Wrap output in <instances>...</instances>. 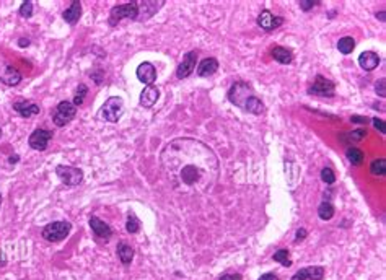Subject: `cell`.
Listing matches in <instances>:
<instances>
[{"label": "cell", "instance_id": "1", "mask_svg": "<svg viewBox=\"0 0 386 280\" xmlns=\"http://www.w3.org/2000/svg\"><path fill=\"white\" fill-rule=\"evenodd\" d=\"M166 178L181 191H205L218 178V158L204 142L181 137L166 143L160 153Z\"/></svg>", "mask_w": 386, "mask_h": 280}, {"label": "cell", "instance_id": "2", "mask_svg": "<svg viewBox=\"0 0 386 280\" xmlns=\"http://www.w3.org/2000/svg\"><path fill=\"white\" fill-rule=\"evenodd\" d=\"M251 96H254V90L251 85L246 83V81H236V83H233L227 93V98L230 103L238 106V108H241V109H244V106H246Z\"/></svg>", "mask_w": 386, "mask_h": 280}, {"label": "cell", "instance_id": "3", "mask_svg": "<svg viewBox=\"0 0 386 280\" xmlns=\"http://www.w3.org/2000/svg\"><path fill=\"white\" fill-rule=\"evenodd\" d=\"M72 231L70 221H52V223L46 225L41 231L43 238L51 243H59V241L65 240Z\"/></svg>", "mask_w": 386, "mask_h": 280}, {"label": "cell", "instance_id": "4", "mask_svg": "<svg viewBox=\"0 0 386 280\" xmlns=\"http://www.w3.org/2000/svg\"><path fill=\"white\" fill-rule=\"evenodd\" d=\"M139 17V3L137 2H127V3H119V5L112 7L109 12V25L116 26L117 23L124 18H129V20H137Z\"/></svg>", "mask_w": 386, "mask_h": 280}, {"label": "cell", "instance_id": "5", "mask_svg": "<svg viewBox=\"0 0 386 280\" xmlns=\"http://www.w3.org/2000/svg\"><path fill=\"white\" fill-rule=\"evenodd\" d=\"M124 114V101L119 96H111L105 101L101 108V116L107 122H117Z\"/></svg>", "mask_w": 386, "mask_h": 280}, {"label": "cell", "instance_id": "6", "mask_svg": "<svg viewBox=\"0 0 386 280\" xmlns=\"http://www.w3.org/2000/svg\"><path fill=\"white\" fill-rule=\"evenodd\" d=\"M75 114H77V108L73 106V103H70V101H61L56 106V109L52 111L51 116L57 127H64V125L68 124L75 118Z\"/></svg>", "mask_w": 386, "mask_h": 280}, {"label": "cell", "instance_id": "7", "mask_svg": "<svg viewBox=\"0 0 386 280\" xmlns=\"http://www.w3.org/2000/svg\"><path fill=\"white\" fill-rule=\"evenodd\" d=\"M306 93L313 95V96H322V98H332V96L336 95V85H334V81H331L329 79H326V77L316 75L313 85L308 86Z\"/></svg>", "mask_w": 386, "mask_h": 280}, {"label": "cell", "instance_id": "8", "mask_svg": "<svg viewBox=\"0 0 386 280\" xmlns=\"http://www.w3.org/2000/svg\"><path fill=\"white\" fill-rule=\"evenodd\" d=\"M56 175L59 176L65 186H78L83 181V171L77 166H68V165H57L56 166Z\"/></svg>", "mask_w": 386, "mask_h": 280}, {"label": "cell", "instance_id": "9", "mask_svg": "<svg viewBox=\"0 0 386 280\" xmlns=\"http://www.w3.org/2000/svg\"><path fill=\"white\" fill-rule=\"evenodd\" d=\"M54 137V134L47 129H36L34 132H31L28 139V143L33 150L38 152H44L47 148V143L51 142V139Z\"/></svg>", "mask_w": 386, "mask_h": 280}, {"label": "cell", "instance_id": "10", "mask_svg": "<svg viewBox=\"0 0 386 280\" xmlns=\"http://www.w3.org/2000/svg\"><path fill=\"white\" fill-rule=\"evenodd\" d=\"M195 64H197V51L186 52L181 64L178 65V69H176V77H178L179 80L188 79V77L195 70Z\"/></svg>", "mask_w": 386, "mask_h": 280}, {"label": "cell", "instance_id": "11", "mask_svg": "<svg viewBox=\"0 0 386 280\" xmlns=\"http://www.w3.org/2000/svg\"><path fill=\"white\" fill-rule=\"evenodd\" d=\"M13 109L17 111L18 116H21V118H33V116H36L41 113V108L33 103V101H26V100H21V101H15L13 103Z\"/></svg>", "mask_w": 386, "mask_h": 280}, {"label": "cell", "instance_id": "12", "mask_svg": "<svg viewBox=\"0 0 386 280\" xmlns=\"http://www.w3.org/2000/svg\"><path fill=\"white\" fill-rule=\"evenodd\" d=\"M137 79H139L142 83H145L147 86L149 85H153L155 80H156V70L153 64H150V62H142V64L137 67Z\"/></svg>", "mask_w": 386, "mask_h": 280}, {"label": "cell", "instance_id": "13", "mask_svg": "<svg viewBox=\"0 0 386 280\" xmlns=\"http://www.w3.org/2000/svg\"><path fill=\"white\" fill-rule=\"evenodd\" d=\"M0 81H3L7 86H17L21 81V74L12 65L3 64L0 67Z\"/></svg>", "mask_w": 386, "mask_h": 280}, {"label": "cell", "instance_id": "14", "mask_svg": "<svg viewBox=\"0 0 386 280\" xmlns=\"http://www.w3.org/2000/svg\"><path fill=\"white\" fill-rule=\"evenodd\" d=\"M282 23H283L282 17H274L269 10H262L261 15L257 17V25L266 31H271V30H274V28L280 26Z\"/></svg>", "mask_w": 386, "mask_h": 280}, {"label": "cell", "instance_id": "15", "mask_svg": "<svg viewBox=\"0 0 386 280\" xmlns=\"http://www.w3.org/2000/svg\"><path fill=\"white\" fill-rule=\"evenodd\" d=\"M90 226H91L93 233H95L98 238H103L105 241H107L112 236V228L106 223V221L98 219V217H90Z\"/></svg>", "mask_w": 386, "mask_h": 280}, {"label": "cell", "instance_id": "16", "mask_svg": "<svg viewBox=\"0 0 386 280\" xmlns=\"http://www.w3.org/2000/svg\"><path fill=\"white\" fill-rule=\"evenodd\" d=\"M158 96H160V90L153 85H149L142 90L139 103H140V106H144V108L149 109L156 103V101H158Z\"/></svg>", "mask_w": 386, "mask_h": 280}, {"label": "cell", "instance_id": "17", "mask_svg": "<svg viewBox=\"0 0 386 280\" xmlns=\"http://www.w3.org/2000/svg\"><path fill=\"white\" fill-rule=\"evenodd\" d=\"M359 64L365 72H371L380 65V56L373 51H365L359 57Z\"/></svg>", "mask_w": 386, "mask_h": 280}, {"label": "cell", "instance_id": "18", "mask_svg": "<svg viewBox=\"0 0 386 280\" xmlns=\"http://www.w3.org/2000/svg\"><path fill=\"white\" fill-rule=\"evenodd\" d=\"M218 70V60L215 57H207L199 64L197 67V75L199 77H210Z\"/></svg>", "mask_w": 386, "mask_h": 280}, {"label": "cell", "instance_id": "19", "mask_svg": "<svg viewBox=\"0 0 386 280\" xmlns=\"http://www.w3.org/2000/svg\"><path fill=\"white\" fill-rule=\"evenodd\" d=\"M62 17L70 26L77 25L78 20H80V17H82V3L80 2H73L72 5L62 13Z\"/></svg>", "mask_w": 386, "mask_h": 280}, {"label": "cell", "instance_id": "20", "mask_svg": "<svg viewBox=\"0 0 386 280\" xmlns=\"http://www.w3.org/2000/svg\"><path fill=\"white\" fill-rule=\"evenodd\" d=\"M272 57H274V60H276V62H279V64H283V65L290 64V62L293 60L292 51L287 49V47H282V46L274 47V49H272Z\"/></svg>", "mask_w": 386, "mask_h": 280}, {"label": "cell", "instance_id": "21", "mask_svg": "<svg viewBox=\"0 0 386 280\" xmlns=\"http://www.w3.org/2000/svg\"><path fill=\"white\" fill-rule=\"evenodd\" d=\"M116 253H117V258H119V260L124 265H129L132 262V259H134V249H132V246L127 243L117 244Z\"/></svg>", "mask_w": 386, "mask_h": 280}, {"label": "cell", "instance_id": "22", "mask_svg": "<svg viewBox=\"0 0 386 280\" xmlns=\"http://www.w3.org/2000/svg\"><path fill=\"white\" fill-rule=\"evenodd\" d=\"M243 111H246V113H251V114L259 116V114H262L264 111H266V106H264L262 101L259 100L256 95H254V96H251V98H249V101L246 103V106H244V109H243Z\"/></svg>", "mask_w": 386, "mask_h": 280}, {"label": "cell", "instance_id": "23", "mask_svg": "<svg viewBox=\"0 0 386 280\" xmlns=\"http://www.w3.org/2000/svg\"><path fill=\"white\" fill-rule=\"evenodd\" d=\"M318 215H320L321 220H331L332 217L336 215L334 205H332L329 200H322L320 207H318Z\"/></svg>", "mask_w": 386, "mask_h": 280}, {"label": "cell", "instance_id": "24", "mask_svg": "<svg viewBox=\"0 0 386 280\" xmlns=\"http://www.w3.org/2000/svg\"><path fill=\"white\" fill-rule=\"evenodd\" d=\"M337 49H339L341 54H350L352 51L355 49V41H354V38H350V36H344V38H341L339 41H337Z\"/></svg>", "mask_w": 386, "mask_h": 280}, {"label": "cell", "instance_id": "25", "mask_svg": "<svg viewBox=\"0 0 386 280\" xmlns=\"http://www.w3.org/2000/svg\"><path fill=\"white\" fill-rule=\"evenodd\" d=\"M345 157H347V160H349L352 165H355V166H359V165L364 163V152H362L360 148L349 147V148H347V152H345Z\"/></svg>", "mask_w": 386, "mask_h": 280}, {"label": "cell", "instance_id": "26", "mask_svg": "<svg viewBox=\"0 0 386 280\" xmlns=\"http://www.w3.org/2000/svg\"><path fill=\"white\" fill-rule=\"evenodd\" d=\"M140 220L137 219V215L134 214V212H129V215H127V220H126V230H127V233H130V235H135V233H139L140 231Z\"/></svg>", "mask_w": 386, "mask_h": 280}, {"label": "cell", "instance_id": "27", "mask_svg": "<svg viewBox=\"0 0 386 280\" xmlns=\"http://www.w3.org/2000/svg\"><path fill=\"white\" fill-rule=\"evenodd\" d=\"M272 259L276 260V262L282 264L283 267H290L292 265V259H290V253H288V249H279L274 253Z\"/></svg>", "mask_w": 386, "mask_h": 280}, {"label": "cell", "instance_id": "28", "mask_svg": "<svg viewBox=\"0 0 386 280\" xmlns=\"http://www.w3.org/2000/svg\"><path fill=\"white\" fill-rule=\"evenodd\" d=\"M370 171H371V175H375V176H385V171H386L385 158H380V160H375L373 163H371Z\"/></svg>", "mask_w": 386, "mask_h": 280}, {"label": "cell", "instance_id": "29", "mask_svg": "<svg viewBox=\"0 0 386 280\" xmlns=\"http://www.w3.org/2000/svg\"><path fill=\"white\" fill-rule=\"evenodd\" d=\"M86 93H88V86L83 85V83L78 85V88L75 91V96H73V106H75V108L83 104V100H85Z\"/></svg>", "mask_w": 386, "mask_h": 280}, {"label": "cell", "instance_id": "30", "mask_svg": "<svg viewBox=\"0 0 386 280\" xmlns=\"http://www.w3.org/2000/svg\"><path fill=\"white\" fill-rule=\"evenodd\" d=\"M345 135H349V137H342L341 139L342 142H347V140H350V142H360V140L366 135V130L365 129H357V130H352V132L345 134Z\"/></svg>", "mask_w": 386, "mask_h": 280}, {"label": "cell", "instance_id": "31", "mask_svg": "<svg viewBox=\"0 0 386 280\" xmlns=\"http://www.w3.org/2000/svg\"><path fill=\"white\" fill-rule=\"evenodd\" d=\"M321 181L326 182V184H334L336 182V173L332 171V168L324 166L321 170Z\"/></svg>", "mask_w": 386, "mask_h": 280}, {"label": "cell", "instance_id": "32", "mask_svg": "<svg viewBox=\"0 0 386 280\" xmlns=\"http://www.w3.org/2000/svg\"><path fill=\"white\" fill-rule=\"evenodd\" d=\"M308 274H310V280H322V277H324V267H321V265H311V267H308Z\"/></svg>", "mask_w": 386, "mask_h": 280}, {"label": "cell", "instance_id": "33", "mask_svg": "<svg viewBox=\"0 0 386 280\" xmlns=\"http://www.w3.org/2000/svg\"><path fill=\"white\" fill-rule=\"evenodd\" d=\"M18 13H20V17H23V18H29L33 15V2H23L21 3V7H20V10H18Z\"/></svg>", "mask_w": 386, "mask_h": 280}, {"label": "cell", "instance_id": "34", "mask_svg": "<svg viewBox=\"0 0 386 280\" xmlns=\"http://www.w3.org/2000/svg\"><path fill=\"white\" fill-rule=\"evenodd\" d=\"M385 83H386V80H385V79H380V80L375 83V91H376V95H378L380 98H385V95H386Z\"/></svg>", "mask_w": 386, "mask_h": 280}, {"label": "cell", "instance_id": "35", "mask_svg": "<svg viewBox=\"0 0 386 280\" xmlns=\"http://www.w3.org/2000/svg\"><path fill=\"white\" fill-rule=\"evenodd\" d=\"M290 280H310V274H308V267L300 269L298 272H295L292 275Z\"/></svg>", "mask_w": 386, "mask_h": 280}, {"label": "cell", "instance_id": "36", "mask_svg": "<svg viewBox=\"0 0 386 280\" xmlns=\"http://www.w3.org/2000/svg\"><path fill=\"white\" fill-rule=\"evenodd\" d=\"M318 3H320L318 0H315V2H313V0H308V2H306V0H300V2H298V5L301 7V10L306 12V10H310V8H313L315 5H318Z\"/></svg>", "mask_w": 386, "mask_h": 280}, {"label": "cell", "instance_id": "37", "mask_svg": "<svg viewBox=\"0 0 386 280\" xmlns=\"http://www.w3.org/2000/svg\"><path fill=\"white\" fill-rule=\"evenodd\" d=\"M371 122H373L375 127L380 130V134H385V132H386V127H385V120H383V119L373 118V119H371Z\"/></svg>", "mask_w": 386, "mask_h": 280}, {"label": "cell", "instance_id": "38", "mask_svg": "<svg viewBox=\"0 0 386 280\" xmlns=\"http://www.w3.org/2000/svg\"><path fill=\"white\" fill-rule=\"evenodd\" d=\"M218 280H243V275L241 274H223V275H220Z\"/></svg>", "mask_w": 386, "mask_h": 280}, {"label": "cell", "instance_id": "39", "mask_svg": "<svg viewBox=\"0 0 386 280\" xmlns=\"http://www.w3.org/2000/svg\"><path fill=\"white\" fill-rule=\"evenodd\" d=\"M306 230L305 228H298L297 230V233H295V243H300V241H303L306 238Z\"/></svg>", "mask_w": 386, "mask_h": 280}, {"label": "cell", "instance_id": "40", "mask_svg": "<svg viewBox=\"0 0 386 280\" xmlns=\"http://www.w3.org/2000/svg\"><path fill=\"white\" fill-rule=\"evenodd\" d=\"M259 280H279V277H277L276 274L267 272V274H262L261 277H259Z\"/></svg>", "mask_w": 386, "mask_h": 280}, {"label": "cell", "instance_id": "41", "mask_svg": "<svg viewBox=\"0 0 386 280\" xmlns=\"http://www.w3.org/2000/svg\"><path fill=\"white\" fill-rule=\"evenodd\" d=\"M350 120H352V122H360V124H365L368 119H366V118H360V116H352Z\"/></svg>", "mask_w": 386, "mask_h": 280}, {"label": "cell", "instance_id": "42", "mask_svg": "<svg viewBox=\"0 0 386 280\" xmlns=\"http://www.w3.org/2000/svg\"><path fill=\"white\" fill-rule=\"evenodd\" d=\"M18 44H20V47H26L29 44V40H26V38H20Z\"/></svg>", "mask_w": 386, "mask_h": 280}, {"label": "cell", "instance_id": "43", "mask_svg": "<svg viewBox=\"0 0 386 280\" xmlns=\"http://www.w3.org/2000/svg\"><path fill=\"white\" fill-rule=\"evenodd\" d=\"M18 160H20V157H18V155H12V157L8 158V161H10V163H15V161H18Z\"/></svg>", "mask_w": 386, "mask_h": 280}, {"label": "cell", "instance_id": "44", "mask_svg": "<svg viewBox=\"0 0 386 280\" xmlns=\"http://www.w3.org/2000/svg\"><path fill=\"white\" fill-rule=\"evenodd\" d=\"M376 18H380V21H385V12L376 13Z\"/></svg>", "mask_w": 386, "mask_h": 280}, {"label": "cell", "instance_id": "45", "mask_svg": "<svg viewBox=\"0 0 386 280\" xmlns=\"http://www.w3.org/2000/svg\"><path fill=\"white\" fill-rule=\"evenodd\" d=\"M0 205H2V194H0Z\"/></svg>", "mask_w": 386, "mask_h": 280}, {"label": "cell", "instance_id": "46", "mask_svg": "<svg viewBox=\"0 0 386 280\" xmlns=\"http://www.w3.org/2000/svg\"><path fill=\"white\" fill-rule=\"evenodd\" d=\"M0 139H2V129H0Z\"/></svg>", "mask_w": 386, "mask_h": 280}]
</instances>
